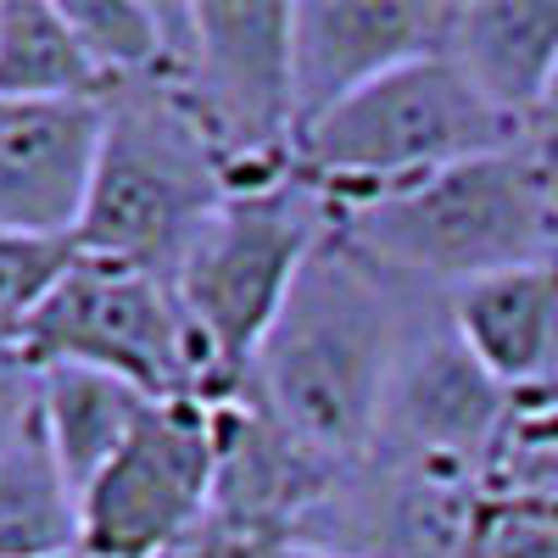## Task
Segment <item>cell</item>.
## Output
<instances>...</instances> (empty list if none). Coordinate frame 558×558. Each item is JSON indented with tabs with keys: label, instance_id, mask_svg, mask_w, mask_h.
I'll return each instance as SVG.
<instances>
[{
	"label": "cell",
	"instance_id": "1",
	"mask_svg": "<svg viewBox=\"0 0 558 558\" xmlns=\"http://www.w3.org/2000/svg\"><path fill=\"white\" fill-rule=\"evenodd\" d=\"M430 302L436 296H418L375 257H363L336 218L235 397L268 413L330 470H347L375 447L391 375Z\"/></svg>",
	"mask_w": 558,
	"mask_h": 558
},
{
	"label": "cell",
	"instance_id": "2",
	"mask_svg": "<svg viewBox=\"0 0 558 558\" xmlns=\"http://www.w3.org/2000/svg\"><path fill=\"white\" fill-rule=\"evenodd\" d=\"M341 235L418 296L558 257V162L536 140L452 162L408 191L341 213Z\"/></svg>",
	"mask_w": 558,
	"mask_h": 558
},
{
	"label": "cell",
	"instance_id": "3",
	"mask_svg": "<svg viewBox=\"0 0 558 558\" xmlns=\"http://www.w3.org/2000/svg\"><path fill=\"white\" fill-rule=\"evenodd\" d=\"M101 157L78 218V252L173 286L202 223L223 207L229 173L207 129L168 84H123L101 96Z\"/></svg>",
	"mask_w": 558,
	"mask_h": 558
},
{
	"label": "cell",
	"instance_id": "4",
	"mask_svg": "<svg viewBox=\"0 0 558 558\" xmlns=\"http://www.w3.org/2000/svg\"><path fill=\"white\" fill-rule=\"evenodd\" d=\"M336 218V202L302 168H291L268 184L229 191L223 207L202 223L196 246L173 274V296L202 347L213 402L241 391L263 336L274 330L279 307L291 302L307 257L324 246Z\"/></svg>",
	"mask_w": 558,
	"mask_h": 558
},
{
	"label": "cell",
	"instance_id": "5",
	"mask_svg": "<svg viewBox=\"0 0 558 558\" xmlns=\"http://www.w3.org/2000/svg\"><path fill=\"white\" fill-rule=\"evenodd\" d=\"M525 140L502 123L441 51L408 62L296 140V168L336 202V213L408 191L452 162H470Z\"/></svg>",
	"mask_w": 558,
	"mask_h": 558
},
{
	"label": "cell",
	"instance_id": "6",
	"mask_svg": "<svg viewBox=\"0 0 558 558\" xmlns=\"http://www.w3.org/2000/svg\"><path fill=\"white\" fill-rule=\"evenodd\" d=\"M168 89L196 112L229 173V191L268 184L296 168V73L291 7L196 0Z\"/></svg>",
	"mask_w": 558,
	"mask_h": 558
},
{
	"label": "cell",
	"instance_id": "7",
	"mask_svg": "<svg viewBox=\"0 0 558 558\" xmlns=\"http://www.w3.org/2000/svg\"><path fill=\"white\" fill-rule=\"evenodd\" d=\"M17 357L28 368H101L157 402L207 397L202 347L168 279L84 252L28 318Z\"/></svg>",
	"mask_w": 558,
	"mask_h": 558
},
{
	"label": "cell",
	"instance_id": "8",
	"mask_svg": "<svg viewBox=\"0 0 558 558\" xmlns=\"http://www.w3.org/2000/svg\"><path fill=\"white\" fill-rule=\"evenodd\" d=\"M492 497L481 475L368 447L313 502L291 547L336 558H481Z\"/></svg>",
	"mask_w": 558,
	"mask_h": 558
},
{
	"label": "cell",
	"instance_id": "9",
	"mask_svg": "<svg viewBox=\"0 0 558 558\" xmlns=\"http://www.w3.org/2000/svg\"><path fill=\"white\" fill-rule=\"evenodd\" d=\"M218 481V402L168 397L140 413L118 458L78 492L89 558H157L207 508Z\"/></svg>",
	"mask_w": 558,
	"mask_h": 558
},
{
	"label": "cell",
	"instance_id": "10",
	"mask_svg": "<svg viewBox=\"0 0 558 558\" xmlns=\"http://www.w3.org/2000/svg\"><path fill=\"white\" fill-rule=\"evenodd\" d=\"M508 418H514V397L458 341L447 302H430L418 313L413 336L402 347V363L391 375L375 447L486 481L492 458L508 436Z\"/></svg>",
	"mask_w": 558,
	"mask_h": 558
},
{
	"label": "cell",
	"instance_id": "11",
	"mask_svg": "<svg viewBox=\"0 0 558 558\" xmlns=\"http://www.w3.org/2000/svg\"><path fill=\"white\" fill-rule=\"evenodd\" d=\"M441 0H296L291 7V73L296 129H313L357 89L441 51Z\"/></svg>",
	"mask_w": 558,
	"mask_h": 558
},
{
	"label": "cell",
	"instance_id": "12",
	"mask_svg": "<svg viewBox=\"0 0 558 558\" xmlns=\"http://www.w3.org/2000/svg\"><path fill=\"white\" fill-rule=\"evenodd\" d=\"M101 101L0 96V229L73 241L101 157Z\"/></svg>",
	"mask_w": 558,
	"mask_h": 558
},
{
	"label": "cell",
	"instance_id": "13",
	"mask_svg": "<svg viewBox=\"0 0 558 558\" xmlns=\"http://www.w3.org/2000/svg\"><path fill=\"white\" fill-rule=\"evenodd\" d=\"M341 481L324 458L291 441L268 413L246 397L218 402V481H213V520H223L252 553L274 558L296 542V525L313 502Z\"/></svg>",
	"mask_w": 558,
	"mask_h": 558
},
{
	"label": "cell",
	"instance_id": "14",
	"mask_svg": "<svg viewBox=\"0 0 558 558\" xmlns=\"http://www.w3.org/2000/svg\"><path fill=\"white\" fill-rule=\"evenodd\" d=\"M441 57L502 123L531 134L558 73V0H452Z\"/></svg>",
	"mask_w": 558,
	"mask_h": 558
},
{
	"label": "cell",
	"instance_id": "15",
	"mask_svg": "<svg viewBox=\"0 0 558 558\" xmlns=\"http://www.w3.org/2000/svg\"><path fill=\"white\" fill-rule=\"evenodd\" d=\"M447 318L508 397L558 386V257L452 291Z\"/></svg>",
	"mask_w": 558,
	"mask_h": 558
},
{
	"label": "cell",
	"instance_id": "16",
	"mask_svg": "<svg viewBox=\"0 0 558 558\" xmlns=\"http://www.w3.org/2000/svg\"><path fill=\"white\" fill-rule=\"evenodd\" d=\"M151 402L157 397L134 391L118 375H101V368H39V425L51 436L73 492H84L118 458Z\"/></svg>",
	"mask_w": 558,
	"mask_h": 558
},
{
	"label": "cell",
	"instance_id": "17",
	"mask_svg": "<svg viewBox=\"0 0 558 558\" xmlns=\"http://www.w3.org/2000/svg\"><path fill=\"white\" fill-rule=\"evenodd\" d=\"M84 547L78 492L39 413L0 452V558H62Z\"/></svg>",
	"mask_w": 558,
	"mask_h": 558
},
{
	"label": "cell",
	"instance_id": "18",
	"mask_svg": "<svg viewBox=\"0 0 558 558\" xmlns=\"http://www.w3.org/2000/svg\"><path fill=\"white\" fill-rule=\"evenodd\" d=\"M0 96L7 101H101L107 89L51 0H0Z\"/></svg>",
	"mask_w": 558,
	"mask_h": 558
},
{
	"label": "cell",
	"instance_id": "19",
	"mask_svg": "<svg viewBox=\"0 0 558 558\" xmlns=\"http://www.w3.org/2000/svg\"><path fill=\"white\" fill-rule=\"evenodd\" d=\"M68 23L84 45L101 89L162 84L179 57L184 7H140V0H68Z\"/></svg>",
	"mask_w": 558,
	"mask_h": 558
},
{
	"label": "cell",
	"instance_id": "20",
	"mask_svg": "<svg viewBox=\"0 0 558 558\" xmlns=\"http://www.w3.org/2000/svg\"><path fill=\"white\" fill-rule=\"evenodd\" d=\"M73 263H78V241L0 229V352H17L28 318L45 307V296L62 286Z\"/></svg>",
	"mask_w": 558,
	"mask_h": 558
},
{
	"label": "cell",
	"instance_id": "21",
	"mask_svg": "<svg viewBox=\"0 0 558 558\" xmlns=\"http://www.w3.org/2000/svg\"><path fill=\"white\" fill-rule=\"evenodd\" d=\"M481 558H558V520L525 514V508L492 502V520L481 536Z\"/></svg>",
	"mask_w": 558,
	"mask_h": 558
},
{
	"label": "cell",
	"instance_id": "22",
	"mask_svg": "<svg viewBox=\"0 0 558 558\" xmlns=\"http://www.w3.org/2000/svg\"><path fill=\"white\" fill-rule=\"evenodd\" d=\"M34 413H39V368H28L17 352H0V452L23 436Z\"/></svg>",
	"mask_w": 558,
	"mask_h": 558
},
{
	"label": "cell",
	"instance_id": "23",
	"mask_svg": "<svg viewBox=\"0 0 558 558\" xmlns=\"http://www.w3.org/2000/svg\"><path fill=\"white\" fill-rule=\"evenodd\" d=\"M531 140H536V146H547V151H558V73H553V89H547L536 123H531Z\"/></svg>",
	"mask_w": 558,
	"mask_h": 558
},
{
	"label": "cell",
	"instance_id": "24",
	"mask_svg": "<svg viewBox=\"0 0 558 558\" xmlns=\"http://www.w3.org/2000/svg\"><path fill=\"white\" fill-rule=\"evenodd\" d=\"M274 558H336V553H313V547H286V553H274Z\"/></svg>",
	"mask_w": 558,
	"mask_h": 558
},
{
	"label": "cell",
	"instance_id": "25",
	"mask_svg": "<svg viewBox=\"0 0 558 558\" xmlns=\"http://www.w3.org/2000/svg\"><path fill=\"white\" fill-rule=\"evenodd\" d=\"M62 558H89V553H84V547H78V553H62Z\"/></svg>",
	"mask_w": 558,
	"mask_h": 558
},
{
	"label": "cell",
	"instance_id": "26",
	"mask_svg": "<svg viewBox=\"0 0 558 558\" xmlns=\"http://www.w3.org/2000/svg\"><path fill=\"white\" fill-rule=\"evenodd\" d=\"M547 157H553V162H558V151H547Z\"/></svg>",
	"mask_w": 558,
	"mask_h": 558
}]
</instances>
